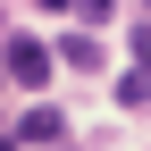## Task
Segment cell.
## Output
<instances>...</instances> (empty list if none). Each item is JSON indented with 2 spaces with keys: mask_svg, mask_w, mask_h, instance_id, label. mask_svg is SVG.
I'll list each match as a JSON object with an SVG mask.
<instances>
[{
  "mask_svg": "<svg viewBox=\"0 0 151 151\" xmlns=\"http://www.w3.org/2000/svg\"><path fill=\"white\" fill-rule=\"evenodd\" d=\"M0 76H9V84H25V92H42V76H50V50L34 42V34H9V42H0Z\"/></svg>",
  "mask_w": 151,
  "mask_h": 151,
  "instance_id": "6da1fadb",
  "label": "cell"
},
{
  "mask_svg": "<svg viewBox=\"0 0 151 151\" xmlns=\"http://www.w3.org/2000/svg\"><path fill=\"white\" fill-rule=\"evenodd\" d=\"M59 134H67L59 109H25V126H17V143H59Z\"/></svg>",
  "mask_w": 151,
  "mask_h": 151,
  "instance_id": "7a4b0ae2",
  "label": "cell"
},
{
  "mask_svg": "<svg viewBox=\"0 0 151 151\" xmlns=\"http://www.w3.org/2000/svg\"><path fill=\"white\" fill-rule=\"evenodd\" d=\"M59 59H67L76 76H92V67H101V42H92V34H67V42H59Z\"/></svg>",
  "mask_w": 151,
  "mask_h": 151,
  "instance_id": "3957f363",
  "label": "cell"
},
{
  "mask_svg": "<svg viewBox=\"0 0 151 151\" xmlns=\"http://www.w3.org/2000/svg\"><path fill=\"white\" fill-rule=\"evenodd\" d=\"M151 101V67H134V76H118V109H143Z\"/></svg>",
  "mask_w": 151,
  "mask_h": 151,
  "instance_id": "277c9868",
  "label": "cell"
},
{
  "mask_svg": "<svg viewBox=\"0 0 151 151\" xmlns=\"http://www.w3.org/2000/svg\"><path fill=\"white\" fill-rule=\"evenodd\" d=\"M67 9L84 17V25H101V17H109V0H67Z\"/></svg>",
  "mask_w": 151,
  "mask_h": 151,
  "instance_id": "5b68a950",
  "label": "cell"
},
{
  "mask_svg": "<svg viewBox=\"0 0 151 151\" xmlns=\"http://www.w3.org/2000/svg\"><path fill=\"white\" fill-rule=\"evenodd\" d=\"M34 9H67V0H34Z\"/></svg>",
  "mask_w": 151,
  "mask_h": 151,
  "instance_id": "8992f818",
  "label": "cell"
},
{
  "mask_svg": "<svg viewBox=\"0 0 151 151\" xmlns=\"http://www.w3.org/2000/svg\"><path fill=\"white\" fill-rule=\"evenodd\" d=\"M0 151H17V134H0Z\"/></svg>",
  "mask_w": 151,
  "mask_h": 151,
  "instance_id": "52a82bcc",
  "label": "cell"
},
{
  "mask_svg": "<svg viewBox=\"0 0 151 151\" xmlns=\"http://www.w3.org/2000/svg\"><path fill=\"white\" fill-rule=\"evenodd\" d=\"M143 9H151V0H143Z\"/></svg>",
  "mask_w": 151,
  "mask_h": 151,
  "instance_id": "ba28073f",
  "label": "cell"
}]
</instances>
